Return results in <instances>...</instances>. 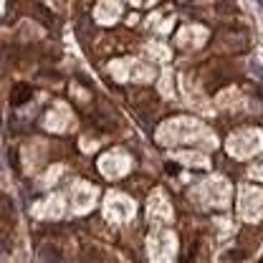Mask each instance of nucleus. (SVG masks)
<instances>
[{"label":"nucleus","mask_w":263,"mask_h":263,"mask_svg":"<svg viewBox=\"0 0 263 263\" xmlns=\"http://www.w3.org/2000/svg\"><path fill=\"white\" fill-rule=\"evenodd\" d=\"M106 213H109V218H114V220H124V218H129V215L134 213V203H129V200L122 198V195H111V198L106 200Z\"/></svg>","instance_id":"obj_1"},{"label":"nucleus","mask_w":263,"mask_h":263,"mask_svg":"<svg viewBox=\"0 0 263 263\" xmlns=\"http://www.w3.org/2000/svg\"><path fill=\"white\" fill-rule=\"evenodd\" d=\"M256 73H258V79H263V66H256Z\"/></svg>","instance_id":"obj_2"},{"label":"nucleus","mask_w":263,"mask_h":263,"mask_svg":"<svg viewBox=\"0 0 263 263\" xmlns=\"http://www.w3.org/2000/svg\"><path fill=\"white\" fill-rule=\"evenodd\" d=\"M137 5H144V3H152V0H134Z\"/></svg>","instance_id":"obj_3"},{"label":"nucleus","mask_w":263,"mask_h":263,"mask_svg":"<svg viewBox=\"0 0 263 263\" xmlns=\"http://www.w3.org/2000/svg\"><path fill=\"white\" fill-rule=\"evenodd\" d=\"M0 122H3V117H0Z\"/></svg>","instance_id":"obj_4"},{"label":"nucleus","mask_w":263,"mask_h":263,"mask_svg":"<svg viewBox=\"0 0 263 263\" xmlns=\"http://www.w3.org/2000/svg\"><path fill=\"white\" fill-rule=\"evenodd\" d=\"M261 3H263V0H261Z\"/></svg>","instance_id":"obj_5"}]
</instances>
